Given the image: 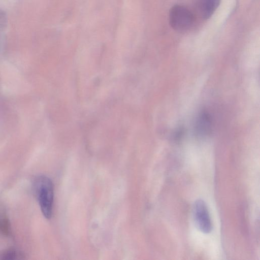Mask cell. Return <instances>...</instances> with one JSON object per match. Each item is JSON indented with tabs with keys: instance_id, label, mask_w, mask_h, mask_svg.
Here are the masks:
<instances>
[{
	"instance_id": "6",
	"label": "cell",
	"mask_w": 260,
	"mask_h": 260,
	"mask_svg": "<svg viewBox=\"0 0 260 260\" xmlns=\"http://www.w3.org/2000/svg\"><path fill=\"white\" fill-rule=\"evenodd\" d=\"M198 124L199 125L198 128L200 131L202 132H206V131H208L210 122L207 115L205 114L202 115L201 117H200Z\"/></svg>"
},
{
	"instance_id": "5",
	"label": "cell",
	"mask_w": 260,
	"mask_h": 260,
	"mask_svg": "<svg viewBox=\"0 0 260 260\" xmlns=\"http://www.w3.org/2000/svg\"><path fill=\"white\" fill-rule=\"evenodd\" d=\"M11 231L9 219L5 216L0 217V233L4 236L9 235Z\"/></svg>"
},
{
	"instance_id": "7",
	"label": "cell",
	"mask_w": 260,
	"mask_h": 260,
	"mask_svg": "<svg viewBox=\"0 0 260 260\" xmlns=\"http://www.w3.org/2000/svg\"><path fill=\"white\" fill-rule=\"evenodd\" d=\"M18 254L15 250L13 249H9L3 252L1 254V259L5 260L15 259L17 258V257L18 256Z\"/></svg>"
},
{
	"instance_id": "2",
	"label": "cell",
	"mask_w": 260,
	"mask_h": 260,
	"mask_svg": "<svg viewBox=\"0 0 260 260\" xmlns=\"http://www.w3.org/2000/svg\"><path fill=\"white\" fill-rule=\"evenodd\" d=\"M193 14L185 6L174 5L170 10V24L176 30L184 31L189 29L193 24Z\"/></svg>"
},
{
	"instance_id": "4",
	"label": "cell",
	"mask_w": 260,
	"mask_h": 260,
	"mask_svg": "<svg viewBox=\"0 0 260 260\" xmlns=\"http://www.w3.org/2000/svg\"><path fill=\"white\" fill-rule=\"evenodd\" d=\"M221 0H195V8L203 19L209 18L218 7Z\"/></svg>"
},
{
	"instance_id": "1",
	"label": "cell",
	"mask_w": 260,
	"mask_h": 260,
	"mask_svg": "<svg viewBox=\"0 0 260 260\" xmlns=\"http://www.w3.org/2000/svg\"><path fill=\"white\" fill-rule=\"evenodd\" d=\"M34 188L42 212L49 219L51 217L53 201L52 181L45 176H39L35 181Z\"/></svg>"
},
{
	"instance_id": "3",
	"label": "cell",
	"mask_w": 260,
	"mask_h": 260,
	"mask_svg": "<svg viewBox=\"0 0 260 260\" xmlns=\"http://www.w3.org/2000/svg\"><path fill=\"white\" fill-rule=\"evenodd\" d=\"M193 217L196 227L201 232L208 234L212 230V223L206 203L198 199L193 206Z\"/></svg>"
}]
</instances>
